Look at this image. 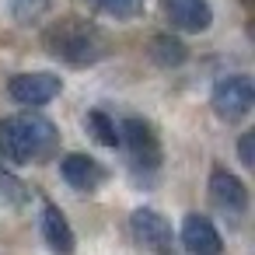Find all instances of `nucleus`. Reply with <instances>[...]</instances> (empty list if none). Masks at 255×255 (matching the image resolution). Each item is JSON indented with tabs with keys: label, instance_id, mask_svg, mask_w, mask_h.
Listing matches in <instances>:
<instances>
[{
	"label": "nucleus",
	"instance_id": "1",
	"mask_svg": "<svg viewBox=\"0 0 255 255\" xmlns=\"http://www.w3.org/2000/svg\"><path fill=\"white\" fill-rule=\"evenodd\" d=\"M56 126L39 116V112H25V116H11L0 123V154L14 164H32L53 154L56 147Z\"/></svg>",
	"mask_w": 255,
	"mask_h": 255
},
{
	"label": "nucleus",
	"instance_id": "2",
	"mask_svg": "<svg viewBox=\"0 0 255 255\" xmlns=\"http://www.w3.org/2000/svg\"><path fill=\"white\" fill-rule=\"evenodd\" d=\"M46 42H49L53 56L63 60V63H70V67H88V63L102 60V39H98L88 25L67 21V25L53 28Z\"/></svg>",
	"mask_w": 255,
	"mask_h": 255
},
{
	"label": "nucleus",
	"instance_id": "3",
	"mask_svg": "<svg viewBox=\"0 0 255 255\" xmlns=\"http://www.w3.org/2000/svg\"><path fill=\"white\" fill-rule=\"evenodd\" d=\"M210 102H213V109H217V116H220V119H227V123L245 119V116L252 112V105H255L252 77H245V74H231V77L217 81V88H213Z\"/></svg>",
	"mask_w": 255,
	"mask_h": 255
},
{
	"label": "nucleus",
	"instance_id": "4",
	"mask_svg": "<svg viewBox=\"0 0 255 255\" xmlns=\"http://www.w3.org/2000/svg\"><path fill=\"white\" fill-rule=\"evenodd\" d=\"M119 143H126V147H129V154H133L136 168L154 171V168L161 164L157 136H154V129H150L143 119H126V123H123V129H119Z\"/></svg>",
	"mask_w": 255,
	"mask_h": 255
},
{
	"label": "nucleus",
	"instance_id": "5",
	"mask_svg": "<svg viewBox=\"0 0 255 255\" xmlns=\"http://www.w3.org/2000/svg\"><path fill=\"white\" fill-rule=\"evenodd\" d=\"M7 91H11L14 102L35 109V105H46V102H53L60 95V77L46 74V70H39V74H14Z\"/></svg>",
	"mask_w": 255,
	"mask_h": 255
},
{
	"label": "nucleus",
	"instance_id": "6",
	"mask_svg": "<svg viewBox=\"0 0 255 255\" xmlns=\"http://www.w3.org/2000/svg\"><path fill=\"white\" fill-rule=\"evenodd\" d=\"M133 234L143 248L157 252V255H171V224L157 213V210H133Z\"/></svg>",
	"mask_w": 255,
	"mask_h": 255
},
{
	"label": "nucleus",
	"instance_id": "7",
	"mask_svg": "<svg viewBox=\"0 0 255 255\" xmlns=\"http://www.w3.org/2000/svg\"><path fill=\"white\" fill-rule=\"evenodd\" d=\"M168 21L182 32H206L213 25V7L210 0H161Z\"/></svg>",
	"mask_w": 255,
	"mask_h": 255
},
{
	"label": "nucleus",
	"instance_id": "8",
	"mask_svg": "<svg viewBox=\"0 0 255 255\" xmlns=\"http://www.w3.org/2000/svg\"><path fill=\"white\" fill-rule=\"evenodd\" d=\"M182 245H185L189 255H220V248H224L217 227L206 217H199V213L185 217V224H182Z\"/></svg>",
	"mask_w": 255,
	"mask_h": 255
},
{
	"label": "nucleus",
	"instance_id": "9",
	"mask_svg": "<svg viewBox=\"0 0 255 255\" xmlns=\"http://www.w3.org/2000/svg\"><path fill=\"white\" fill-rule=\"evenodd\" d=\"M60 175L67 178V185H74V189H81V192H91V189H98L102 182H105V168L95 161V157H88V154H67L63 161H60Z\"/></svg>",
	"mask_w": 255,
	"mask_h": 255
},
{
	"label": "nucleus",
	"instance_id": "10",
	"mask_svg": "<svg viewBox=\"0 0 255 255\" xmlns=\"http://www.w3.org/2000/svg\"><path fill=\"white\" fill-rule=\"evenodd\" d=\"M210 196L217 199V206H224V210H231V213H241V210L248 206V189H245V182H241L238 175L224 171V168L210 175Z\"/></svg>",
	"mask_w": 255,
	"mask_h": 255
},
{
	"label": "nucleus",
	"instance_id": "11",
	"mask_svg": "<svg viewBox=\"0 0 255 255\" xmlns=\"http://www.w3.org/2000/svg\"><path fill=\"white\" fill-rule=\"evenodd\" d=\"M42 234H46V245H49L56 255H74L77 238H74L67 217L60 213V206H53V203L42 210Z\"/></svg>",
	"mask_w": 255,
	"mask_h": 255
},
{
	"label": "nucleus",
	"instance_id": "12",
	"mask_svg": "<svg viewBox=\"0 0 255 255\" xmlns=\"http://www.w3.org/2000/svg\"><path fill=\"white\" fill-rule=\"evenodd\" d=\"M84 123H88V129L95 133L98 143H105V147H116V143H119V129H116V123H112L102 109H91Z\"/></svg>",
	"mask_w": 255,
	"mask_h": 255
},
{
	"label": "nucleus",
	"instance_id": "13",
	"mask_svg": "<svg viewBox=\"0 0 255 255\" xmlns=\"http://www.w3.org/2000/svg\"><path fill=\"white\" fill-rule=\"evenodd\" d=\"M154 60L161 67H178V63H185V46L171 35H157L154 39Z\"/></svg>",
	"mask_w": 255,
	"mask_h": 255
},
{
	"label": "nucleus",
	"instance_id": "14",
	"mask_svg": "<svg viewBox=\"0 0 255 255\" xmlns=\"http://www.w3.org/2000/svg\"><path fill=\"white\" fill-rule=\"evenodd\" d=\"M0 203H7V206H25L28 203V189L4 168H0Z\"/></svg>",
	"mask_w": 255,
	"mask_h": 255
},
{
	"label": "nucleus",
	"instance_id": "15",
	"mask_svg": "<svg viewBox=\"0 0 255 255\" xmlns=\"http://www.w3.org/2000/svg\"><path fill=\"white\" fill-rule=\"evenodd\" d=\"M95 4H98L102 11H109L112 18H129V14H136L140 0H95Z\"/></svg>",
	"mask_w": 255,
	"mask_h": 255
},
{
	"label": "nucleus",
	"instance_id": "16",
	"mask_svg": "<svg viewBox=\"0 0 255 255\" xmlns=\"http://www.w3.org/2000/svg\"><path fill=\"white\" fill-rule=\"evenodd\" d=\"M238 150H241L245 168H252V164H255V136H252V133H245V136H241V143H238Z\"/></svg>",
	"mask_w": 255,
	"mask_h": 255
}]
</instances>
